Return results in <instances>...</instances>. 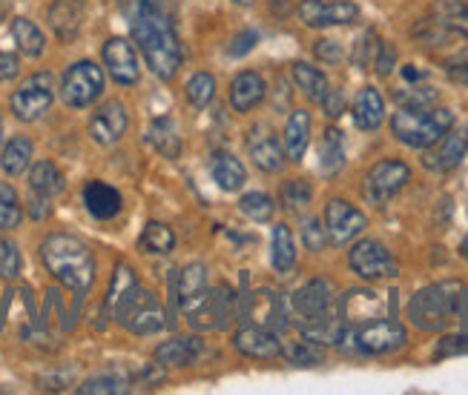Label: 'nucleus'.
Listing matches in <instances>:
<instances>
[{
  "label": "nucleus",
  "mask_w": 468,
  "mask_h": 395,
  "mask_svg": "<svg viewBox=\"0 0 468 395\" xmlns=\"http://www.w3.org/2000/svg\"><path fill=\"white\" fill-rule=\"evenodd\" d=\"M130 26L138 49L144 52L150 69L170 80L181 69V44L173 29V12L167 0H130Z\"/></svg>",
  "instance_id": "f257e3e1"
},
{
  "label": "nucleus",
  "mask_w": 468,
  "mask_h": 395,
  "mask_svg": "<svg viewBox=\"0 0 468 395\" xmlns=\"http://www.w3.org/2000/svg\"><path fill=\"white\" fill-rule=\"evenodd\" d=\"M40 258H44L49 275L78 296H84L95 281V261L90 246L75 235H49L40 244Z\"/></svg>",
  "instance_id": "f03ea898"
},
{
  "label": "nucleus",
  "mask_w": 468,
  "mask_h": 395,
  "mask_svg": "<svg viewBox=\"0 0 468 395\" xmlns=\"http://www.w3.org/2000/svg\"><path fill=\"white\" fill-rule=\"evenodd\" d=\"M454 127V112L452 109H429V107H402L391 118V132L405 147L425 150Z\"/></svg>",
  "instance_id": "7ed1b4c3"
},
{
  "label": "nucleus",
  "mask_w": 468,
  "mask_h": 395,
  "mask_svg": "<svg viewBox=\"0 0 468 395\" xmlns=\"http://www.w3.org/2000/svg\"><path fill=\"white\" fill-rule=\"evenodd\" d=\"M110 313L118 318L121 327H127L135 336H153V332L165 327V313H161L158 298L147 293V289H141L138 284L112 304Z\"/></svg>",
  "instance_id": "20e7f679"
},
{
  "label": "nucleus",
  "mask_w": 468,
  "mask_h": 395,
  "mask_svg": "<svg viewBox=\"0 0 468 395\" xmlns=\"http://www.w3.org/2000/svg\"><path fill=\"white\" fill-rule=\"evenodd\" d=\"M409 318L414 321V327L425 329V332H440L449 327L452 318V298H449V286L445 284H431L420 289V293L411 298L409 304Z\"/></svg>",
  "instance_id": "39448f33"
},
{
  "label": "nucleus",
  "mask_w": 468,
  "mask_h": 395,
  "mask_svg": "<svg viewBox=\"0 0 468 395\" xmlns=\"http://www.w3.org/2000/svg\"><path fill=\"white\" fill-rule=\"evenodd\" d=\"M185 313L193 329H225L236 316V296L230 293V286H218L213 293L205 289L201 298H196Z\"/></svg>",
  "instance_id": "423d86ee"
},
{
  "label": "nucleus",
  "mask_w": 468,
  "mask_h": 395,
  "mask_svg": "<svg viewBox=\"0 0 468 395\" xmlns=\"http://www.w3.org/2000/svg\"><path fill=\"white\" fill-rule=\"evenodd\" d=\"M104 92V72L101 67H95L92 60H78L72 64L60 80V95H64L67 107L84 109L90 103H95Z\"/></svg>",
  "instance_id": "0eeeda50"
},
{
  "label": "nucleus",
  "mask_w": 468,
  "mask_h": 395,
  "mask_svg": "<svg viewBox=\"0 0 468 395\" xmlns=\"http://www.w3.org/2000/svg\"><path fill=\"white\" fill-rule=\"evenodd\" d=\"M351 269L365 278V281H382V278H394L399 273V266L394 261V255L385 249L379 241H359L354 249H351Z\"/></svg>",
  "instance_id": "6e6552de"
},
{
  "label": "nucleus",
  "mask_w": 468,
  "mask_h": 395,
  "mask_svg": "<svg viewBox=\"0 0 468 395\" xmlns=\"http://www.w3.org/2000/svg\"><path fill=\"white\" fill-rule=\"evenodd\" d=\"M299 20L311 29L351 26L359 20V6L351 4V0H336V4H324V0H302Z\"/></svg>",
  "instance_id": "1a4fd4ad"
},
{
  "label": "nucleus",
  "mask_w": 468,
  "mask_h": 395,
  "mask_svg": "<svg viewBox=\"0 0 468 395\" xmlns=\"http://www.w3.org/2000/svg\"><path fill=\"white\" fill-rule=\"evenodd\" d=\"M52 78L47 72L32 75L24 87L12 95V112L17 120H37L52 107Z\"/></svg>",
  "instance_id": "9d476101"
},
{
  "label": "nucleus",
  "mask_w": 468,
  "mask_h": 395,
  "mask_svg": "<svg viewBox=\"0 0 468 395\" xmlns=\"http://www.w3.org/2000/svg\"><path fill=\"white\" fill-rule=\"evenodd\" d=\"M356 349L368 352V356H385V352H394L405 344V327L388 318H377L362 324L354 332Z\"/></svg>",
  "instance_id": "9b49d317"
},
{
  "label": "nucleus",
  "mask_w": 468,
  "mask_h": 395,
  "mask_svg": "<svg viewBox=\"0 0 468 395\" xmlns=\"http://www.w3.org/2000/svg\"><path fill=\"white\" fill-rule=\"evenodd\" d=\"M409 178L411 172L402 161H379L377 166H371V172L365 175V195L374 203H385L409 183Z\"/></svg>",
  "instance_id": "f8f14e48"
},
{
  "label": "nucleus",
  "mask_w": 468,
  "mask_h": 395,
  "mask_svg": "<svg viewBox=\"0 0 468 395\" xmlns=\"http://www.w3.org/2000/svg\"><path fill=\"white\" fill-rule=\"evenodd\" d=\"M422 163L429 166L434 172H449L454 166L465 158L468 152V130H449L445 135H440L431 147H425Z\"/></svg>",
  "instance_id": "ddd939ff"
},
{
  "label": "nucleus",
  "mask_w": 468,
  "mask_h": 395,
  "mask_svg": "<svg viewBox=\"0 0 468 395\" xmlns=\"http://www.w3.org/2000/svg\"><path fill=\"white\" fill-rule=\"evenodd\" d=\"M365 223H368L365 215L348 201L334 198L328 203V210H324V230H328V238L334 244H348L351 238H356L365 230Z\"/></svg>",
  "instance_id": "4468645a"
},
{
  "label": "nucleus",
  "mask_w": 468,
  "mask_h": 395,
  "mask_svg": "<svg viewBox=\"0 0 468 395\" xmlns=\"http://www.w3.org/2000/svg\"><path fill=\"white\" fill-rule=\"evenodd\" d=\"M127 127H130V118H127L124 103L110 100L101 109H95V115L90 120V135L95 143H101V147H112V143L124 138Z\"/></svg>",
  "instance_id": "2eb2a0df"
},
{
  "label": "nucleus",
  "mask_w": 468,
  "mask_h": 395,
  "mask_svg": "<svg viewBox=\"0 0 468 395\" xmlns=\"http://www.w3.org/2000/svg\"><path fill=\"white\" fill-rule=\"evenodd\" d=\"M104 64H107V72L112 75V80L121 83V87H133V83H138V78H141L138 55H135L130 40H124V37L107 40Z\"/></svg>",
  "instance_id": "dca6fc26"
},
{
  "label": "nucleus",
  "mask_w": 468,
  "mask_h": 395,
  "mask_svg": "<svg viewBox=\"0 0 468 395\" xmlns=\"http://www.w3.org/2000/svg\"><path fill=\"white\" fill-rule=\"evenodd\" d=\"M293 307L302 318H319V316H328L336 309V296H334V286L328 281H308L302 289H296L293 296Z\"/></svg>",
  "instance_id": "f3484780"
},
{
  "label": "nucleus",
  "mask_w": 468,
  "mask_h": 395,
  "mask_svg": "<svg viewBox=\"0 0 468 395\" xmlns=\"http://www.w3.org/2000/svg\"><path fill=\"white\" fill-rule=\"evenodd\" d=\"M233 344H236V349L241 352V356L259 359V361H268V359L282 356V344L276 338V332L268 329V327H259V324H250V327L239 329Z\"/></svg>",
  "instance_id": "a211bd4d"
},
{
  "label": "nucleus",
  "mask_w": 468,
  "mask_h": 395,
  "mask_svg": "<svg viewBox=\"0 0 468 395\" xmlns=\"http://www.w3.org/2000/svg\"><path fill=\"white\" fill-rule=\"evenodd\" d=\"M84 0H55V4L49 6V26L52 32L64 40V44H69V40L78 37L80 26H84Z\"/></svg>",
  "instance_id": "6ab92c4d"
},
{
  "label": "nucleus",
  "mask_w": 468,
  "mask_h": 395,
  "mask_svg": "<svg viewBox=\"0 0 468 395\" xmlns=\"http://www.w3.org/2000/svg\"><path fill=\"white\" fill-rule=\"evenodd\" d=\"M336 309H339V316L345 318V324H348V321L368 324V321L382 318L385 301L377 293H368V289H351V293L339 301Z\"/></svg>",
  "instance_id": "aec40b11"
},
{
  "label": "nucleus",
  "mask_w": 468,
  "mask_h": 395,
  "mask_svg": "<svg viewBox=\"0 0 468 395\" xmlns=\"http://www.w3.org/2000/svg\"><path fill=\"white\" fill-rule=\"evenodd\" d=\"M205 289H207V269L201 264H190V266L181 269L176 284H173V304L187 309L196 298H201Z\"/></svg>",
  "instance_id": "412c9836"
},
{
  "label": "nucleus",
  "mask_w": 468,
  "mask_h": 395,
  "mask_svg": "<svg viewBox=\"0 0 468 395\" xmlns=\"http://www.w3.org/2000/svg\"><path fill=\"white\" fill-rule=\"evenodd\" d=\"M264 100V80L256 72H239L230 83V103L236 112H250Z\"/></svg>",
  "instance_id": "4be33fe9"
},
{
  "label": "nucleus",
  "mask_w": 468,
  "mask_h": 395,
  "mask_svg": "<svg viewBox=\"0 0 468 395\" xmlns=\"http://www.w3.org/2000/svg\"><path fill=\"white\" fill-rule=\"evenodd\" d=\"M84 203H87V210L98 218V221H110L121 213V195L118 190H112L110 183L104 181H92L87 183V190H84Z\"/></svg>",
  "instance_id": "5701e85b"
},
{
  "label": "nucleus",
  "mask_w": 468,
  "mask_h": 395,
  "mask_svg": "<svg viewBox=\"0 0 468 395\" xmlns=\"http://www.w3.org/2000/svg\"><path fill=\"white\" fill-rule=\"evenodd\" d=\"M198 356H201V341L193 336L165 341L155 349V361L161 367H190Z\"/></svg>",
  "instance_id": "b1692460"
},
{
  "label": "nucleus",
  "mask_w": 468,
  "mask_h": 395,
  "mask_svg": "<svg viewBox=\"0 0 468 395\" xmlns=\"http://www.w3.org/2000/svg\"><path fill=\"white\" fill-rule=\"evenodd\" d=\"M385 118V103L382 95L374 87H365L354 100V123L365 132H374Z\"/></svg>",
  "instance_id": "393cba45"
},
{
  "label": "nucleus",
  "mask_w": 468,
  "mask_h": 395,
  "mask_svg": "<svg viewBox=\"0 0 468 395\" xmlns=\"http://www.w3.org/2000/svg\"><path fill=\"white\" fill-rule=\"evenodd\" d=\"M311 140V115L304 109L291 112L288 123H284V152L291 161H302L304 150H308Z\"/></svg>",
  "instance_id": "a878e982"
},
{
  "label": "nucleus",
  "mask_w": 468,
  "mask_h": 395,
  "mask_svg": "<svg viewBox=\"0 0 468 395\" xmlns=\"http://www.w3.org/2000/svg\"><path fill=\"white\" fill-rule=\"evenodd\" d=\"M248 316L259 324V327H282L284 316H282V301L276 293H271V289H261V293L250 296V307H248Z\"/></svg>",
  "instance_id": "bb28decb"
},
{
  "label": "nucleus",
  "mask_w": 468,
  "mask_h": 395,
  "mask_svg": "<svg viewBox=\"0 0 468 395\" xmlns=\"http://www.w3.org/2000/svg\"><path fill=\"white\" fill-rule=\"evenodd\" d=\"M210 170H213V181H216L225 192L241 190V183L248 181L241 161H239L236 155H230V152H218V155L213 158V166H210Z\"/></svg>",
  "instance_id": "cd10ccee"
},
{
  "label": "nucleus",
  "mask_w": 468,
  "mask_h": 395,
  "mask_svg": "<svg viewBox=\"0 0 468 395\" xmlns=\"http://www.w3.org/2000/svg\"><path fill=\"white\" fill-rule=\"evenodd\" d=\"M29 186L35 195L55 198L58 192H64V175L58 172V166L52 161H37L29 172Z\"/></svg>",
  "instance_id": "c85d7f7f"
},
{
  "label": "nucleus",
  "mask_w": 468,
  "mask_h": 395,
  "mask_svg": "<svg viewBox=\"0 0 468 395\" xmlns=\"http://www.w3.org/2000/svg\"><path fill=\"white\" fill-rule=\"evenodd\" d=\"M150 143L165 158H178V152H181V138H178V130H176L173 118L161 115V118H155L150 123Z\"/></svg>",
  "instance_id": "c756f323"
},
{
  "label": "nucleus",
  "mask_w": 468,
  "mask_h": 395,
  "mask_svg": "<svg viewBox=\"0 0 468 395\" xmlns=\"http://www.w3.org/2000/svg\"><path fill=\"white\" fill-rule=\"evenodd\" d=\"M32 161V140L29 138H12L4 152H0V166H4L6 175H24L29 170Z\"/></svg>",
  "instance_id": "7c9ffc66"
},
{
  "label": "nucleus",
  "mask_w": 468,
  "mask_h": 395,
  "mask_svg": "<svg viewBox=\"0 0 468 395\" xmlns=\"http://www.w3.org/2000/svg\"><path fill=\"white\" fill-rule=\"evenodd\" d=\"M271 261H273L276 273H291L293 264H296V244H293V235H291V230L284 223L273 226V253H271Z\"/></svg>",
  "instance_id": "2f4dec72"
},
{
  "label": "nucleus",
  "mask_w": 468,
  "mask_h": 395,
  "mask_svg": "<svg viewBox=\"0 0 468 395\" xmlns=\"http://www.w3.org/2000/svg\"><path fill=\"white\" fill-rule=\"evenodd\" d=\"M12 37H15L17 49L24 55H29V57H37L40 52H44V44H47L44 32H40L27 17H15L12 20Z\"/></svg>",
  "instance_id": "473e14b6"
},
{
  "label": "nucleus",
  "mask_w": 468,
  "mask_h": 395,
  "mask_svg": "<svg viewBox=\"0 0 468 395\" xmlns=\"http://www.w3.org/2000/svg\"><path fill=\"white\" fill-rule=\"evenodd\" d=\"M319 166L324 175H336L345 166V143H342V132L339 130H328L322 138L319 147Z\"/></svg>",
  "instance_id": "72a5a7b5"
},
{
  "label": "nucleus",
  "mask_w": 468,
  "mask_h": 395,
  "mask_svg": "<svg viewBox=\"0 0 468 395\" xmlns=\"http://www.w3.org/2000/svg\"><path fill=\"white\" fill-rule=\"evenodd\" d=\"M293 80H296V87L316 103H322L324 95H328V78L311 64H293Z\"/></svg>",
  "instance_id": "f704fd0d"
},
{
  "label": "nucleus",
  "mask_w": 468,
  "mask_h": 395,
  "mask_svg": "<svg viewBox=\"0 0 468 395\" xmlns=\"http://www.w3.org/2000/svg\"><path fill=\"white\" fill-rule=\"evenodd\" d=\"M141 249L144 253H155V255H167L170 249L176 246V235L167 223H161V221H150L144 226V233H141Z\"/></svg>",
  "instance_id": "c9c22d12"
},
{
  "label": "nucleus",
  "mask_w": 468,
  "mask_h": 395,
  "mask_svg": "<svg viewBox=\"0 0 468 395\" xmlns=\"http://www.w3.org/2000/svg\"><path fill=\"white\" fill-rule=\"evenodd\" d=\"M250 158H253V163L259 166L261 172H279L284 166V152L271 135L250 143Z\"/></svg>",
  "instance_id": "e433bc0d"
},
{
  "label": "nucleus",
  "mask_w": 468,
  "mask_h": 395,
  "mask_svg": "<svg viewBox=\"0 0 468 395\" xmlns=\"http://www.w3.org/2000/svg\"><path fill=\"white\" fill-rule=\"evenodd\" d=\"M185 92H187V100L193 103L196 109H205L207 103L213 100V95H216V80H213V75H207V72H196V75L187 80Z\"/></svg>",
  "instance_id": "4c0bfd02"
},
{
  "label": "nucleus",
  "mask_w": 468,
  "mask_h": 395,
  "mask_svg": "<svg viewBox=\"0 0 468 395\" xmlns=\"http://www.w3.org/2000/svg\"><path fill=\"white\" fill-rule=\"evenodd\" d=\"M311 198H314V190H311V183L308 181H291V183H284V190H282V203H284V210H291L293 215L304 213L311 206Z\"/></svg>",
  "instance_id": "58836bf2"
},
{
  "label": "nucleus",
  "mask_w": 468,
  "mask_h": 395,
  "mask_svg": "<svg viewBox=\"0 0 468 395\" xmlns=\"http://www.w3.org/2000/svg\"><path fill=\"white\" fill-rule=\"evenodd\" d=\"M20 218H24V210H20L15 190L9 183H0V230H15Z\"/></svg>",
  "instance_id": "ea45409f"
},
{
  "label": "nucleus",
  "mask_w": 468,
  "mask_h": 395,
  "mask_svg": "<svg viewBox=\"0 0 468 395\" xmlns=\"http://www.w3.org/2000/svg\"><path fill=\"white\" fill-rule=\"evenodd\" d=\"M437 12H440V20L445 26L468 37V6L465 4H457V0H442V4L437 6Z\"/></svg>",
  "instance_id": "a19ab883"
},
{
  "label": "nucleus",
  "mask_w": 468,
  "mask_h": 395,
  "mask_svg": "<svg viewBox=\"0 0 468 395\" xmlns=\"http://www.w3.org/2000/svg\"><path fill=\"white\" fill-rule=\"evenodd\" d=\"M78 392L84 395H121V392H130V384L118 376H98V379H90L78 387Z\"/></svg>",
  "instance_id": "79ce46f5"
},
{
  "label": "nucleus",
  "mask_w": 468,
  "mask_h": 395,
  "mask_svg": "<svg viewBox=\"0 0 468 395\" xmlns=\"http://www.w3.org/2000/svg\"><path fill=\"white\" fill-rule=\"evenodd\" d=\"M239 210L253 221H271L273 218V201L261 192H250L239 201Z\"/></svg>",
  "instance_id": "37998d69"
},
{
  "label": "nucleus",
  "mask_w": 468,
  "mask_h": 395,
  "mask_svg": "<svg viewBox=\"0 0 468 395\" xmlns=\"http://www.w3.org/2000/svg\"><path fill=\"white\" fill-rule=\"evenodd\" d=\"M138 281H135V273L127 266V264H118L115 266V275H112V284H110V296H107V309H112V304L127 293V289H133Z\"/></svg>",
  "instance_id": "c03bdc74"
},
{
  "label": "nucleus",
  "mask_w": 468,
  "mask_h": 395,
  "mask_svg": "<svg viewBox=\"0 0 468 395\" xmlns=\"http://www.w3.org/2000/svg\"><path fill=\"white\" fill-rule=\"evenodd\" d=\"M445 286H449V298H452V318L468 324V286L460 281H445Z\"/></svg>",
  "instance_id": "a18cd8bd"
},
{
  "label": "nucleus",
  "mask_w": 468,
  "mask_h": 395,
  "mask_svg": "<svg viewBox=\"0 0 468 395\" xmlns=\"http://www.w3.org/2000/svg\"><path fill=\"white\" fill-rule=\"evenodd\" d=\"M17 273H20V253L12 241H4V246H0V278L12 281Z\"/></svg>",
  "instance_id": "49530a36"
},
{
  "label": "nucleus",
  "mask_w": 468,
  "mask_h": 395,
  "mask_svg": "<svg viewBox=\"0 0 468 395\" xmlns=\"http://www.w3.org/2000/svg\"><path fill=\"white\" fill-rule=\"evenodd\" d=\"M288 361L291 364H302V367H311V364H319L322 361V356H319V349L314 347V341H299L296 347H291L288 349Z\"/></svg>",
  "instance_id": "de8ad7c7"
},
{
  "label": "nucleus",
  "mask_w": 468,
  "mask_h": 395,
  "mask_svg": "<svg viewBox=\"0 0 468 395\" xmlns=\"http://www.w3.org/2000/svg\"><path fill=\"white\" fill-rule=\"evenodd\" d=\"M465 352H468V332H463V336H449V338H442L440 347H437V359L465 356Z\"/></svg>",
  "instance_id": "09e8293b"
},
{
  "label": "nucleus",
  "mask_w": 468,
  "mask_h": 395,
  "mask_svg": "<svg viewBox=\"0 0 468 395\" xmlns=\"http://www.w3.org/2000/svg\"><path fill=\"white\" fill-rule=\"evenodd\" d=\"M304 246L314 249V253H319V249H324V244H328V235H324V226L319 221H308L304 223Z\"/></svg>",
  "instance_id": "8fccbe9b"
},
{
  "label": "nucleus",
  "mask_w": 468,
  "mask_h": 395,
  "mask_svg": "<svg viewBox=\"0 0 468 395\" xmlns=\"http://www.w3.org/2000/svg\"><path fill=\"white\" fill-rule=\"evenodd\" d=\"M379 44H374V32H365L362 40H356V52H354V64L356 67H365L371 60V52L377 49Z\"/></svg>",
  "instance_id": "3c124183"
},
{
  "label": "nucleus",
  "mask_w": 468,
  "mask_h": 395,
  "mask_svg": "<svg viewBox=\"0 0 468 395\" xmlns=\"http://www.w3.org/2000/svg\"><path fill=\"white\" fill-rule=\"evenodd\" d=\"M394 60H397V52L391 44H379L377 47V72L379 75H388L394 69Z\"/></svg>",
  "instance_id": "603ef678"
},
{
  "label": "nucleus",
  "mask_w": 468,
  "mask_h": 395,
  "mask_svg": "<svg viewBox=\"0 0 468 395\" xmlns=\"http://www.w3.org/2000/svg\"><path fill=\"white\" fill-rule=\"evenodd\" d=\"M449 75H452L454 80H460V83H465V87H468V49L449 60Z\"/></svg>",
  "instance_id": "864d4df0"
},
{
  "label": "nucleus",
  "mask_w": 468,
  "mask_h": 395,
  "mask_svg": "<svg viewBox=\"0 0 468 395\" xmlns=\"http://www.w3.org/2000/svg\"><path fill=\"white\" fill-rule=\"evenodd\" d=\"M316 55L322 60H328V64H336V60L342 57V49L336 40H316Z\"/></svg>",
  "instance_id": "5fc2aeb1"
},
{
  "label": "nucleus",
  "mask_w": 468,
  "mask_h": 395,
  "mask_svg": "<svg viewBox=\"0 0 468 395\" xmlns=\"http://www.w3.org/2000/svg\"><path fill=\"white\" fill-rule=\"evenodd\" d=\"M20 64H17V57L12 52H0V83L4 80H12L17 75Z\"/></svg>",
  "instance_id": "6e6d98bb"
},
{
  "label": "nucleus",
  "mask_w": 468,
  "mask_h": 395,
  "mask_svg": "<svg viewBox=\"0 0 468 395\" xmlns=\"http://www.w3.org/2000/svg\"><path fill=\"white\" fill-rule=\"evenodd\" d=\"M253 44H256V32H241V35H236V40H233L230 55H244V52H250Z\"/></svg>",
  "instance_id": "4d7b16f0"
},
{
  "label": "nucleus",
  "mask_w": 468,
  "mask_h": 395,
  "mask_svg": "<svg viewBox=\"0 0 468 395\" xmlns=\"http://www.w3.org/2000/svg\"><path fill=\"white\" fill-rule=\"evenodd\" d=\"M324 109H328V115H339L342 112V95L339 92H331L328 89V95H324Z\"/></svg>",
  "instance_id": "13d9d810"
},
{
  "label": "nucleus",
  "mask_w": 468,
  "mask_h": 395,
  "mask_svg": "<svg viewBox=\"0 0 468 395\" xmlns=\"http://www.w3.org/2000/svg\"><path fill=\"white\" fill-rule=\"evenodd\" d=\"M47 201H49V198H44V195H35V198H32V215H35V218H47V213H49Z\"/></svg>",
  "instance_id": "bf43d9fd"
},
{
  "label": "nucleus",
  "mask_w": 468,
  "mask_h": 395,
  "mask_svg": "<svg viewBox=\"0 0 468 395\" xmlns=\"http://www.w3.org/2000/svg\"><path fill=\"white\" fill-rule=\"evenodd\" d=\"M460 255L468 261V235H465V238H463V244H460Z\"/></svg>",
  "instance_id": "052dcab7"
},
{
  "label": "nucleus",
  "mask_w": 468,
  "mask_h": 395,
  "mask_svg": "<svg viewBox=\"0 0 468 395\" xmlns=\"http://www.w3.org/2000/svg\"><path fill=\"white\" fill-rule=\"evenodd\" d=\"M233 4H244V6H248V4H253V0H233Z\"/></svg>",
  "instance_id": "680f3d73"
},
{
  "label": "nucleus",
  "mask_w": 468,
  "mask_h": 395,
  "mask_svg": "<svg viewBox=\"0 0 468 395\" xmlns=\"http://www.w3.org/2000/svg\"><path fill=\"white\" fill-rule=\"evenodd\" d=\"M0 135H4V123H0Z\"/></svg>",
  "instance_id": "e2e57ef3"
},
{
  "label": "nucleus",
  "mask_w": 468,
  "mask_h": 395,
  "mask_svg": "<svg viewBox=\"0 0 468 395\" xmlns=\"http://www.w3.org/2000/svg\"><path fill=\"white\" fill-rule=\"evenodd\" d=\"M0 246H4V241H0Z\"/></svg>",
  "instance_id": "0e129e2a"
}]
</instances>
